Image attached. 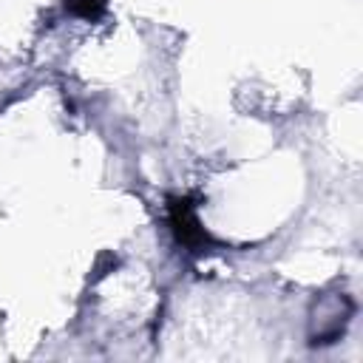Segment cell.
<instances>
[{"instance_id":"1","label":"cell","mask_w":363,"mask_h":363,"mask_svg":"<svg viewBox=\"0 0 363 363\" xmlns=\"http://www.w3.org/2000/svg\"><path fill=\"white\" fill-rule=\"evenodd\" d=\"M170 227L176 233V241L184 244L193 252H201V247L207 244V233L201 230V224H199L187 199H173L170 201Z\"/></svg>"},{"instance_id":"2","label":"cell","mask_w":363,"mask_h":363,"mask_svg":"<svg viewBox=\"0 0 363 363\" xmlns=\"http://www.w3.org/2000/svg\"><path fill=\"white\" fill-rule=\"evenodd\" d=\"M105 6H108V0H65V9L85 20H96L105 11Z\"/></svg>"}]
</instances>
